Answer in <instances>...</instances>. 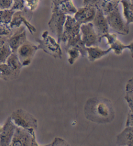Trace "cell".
<instances>
[{
  "instance_id": "obj_1",
  "label": "cell",
  "mask_w": 133,
  "mask_h": 146,
  "mask_svg": "<svg viewBox=\"0 0 133 146\" xmlns=\"http://www.w3.org/2000/svg\"><path fill=\"white\" fill-rule=\"evenodd\" d=\"M85 117L98 124H107L113 121L115 111L111 100L105 97L88 99L84 106Z\"/></svg>"
},
{
  "instance_id": "obj_2",
  "label": "cell",
  "mask_w": 133,
  "mask_h": 146,
  "mask_svg": "<svg viewBox=\"0 0 133 146\" xmlns=\"http://www.w3.org/2000/svg\"><path fill=\"white\" fill-rule=\"evenodd\" d=\"M10 146H38L34 129L16 127Z\"/></svg>"
},
{
  "instance_id": "obj_3",
  "label": "cell",
  "mask_w": 133,
  "mask_h": 146,
  "mask_svg": "<svg viewBox=\"0 0 133 146\" xmlns=\"http://www.w3.org/2000/svg\"><path fill=\"white\" fill-rule=\"evenodd\" d=\"M42 39H37L39 43V48L54 58H62V50L60 43L55 40L53 36L49 35L48 31H44L42 35Z\"/></svg>"
},
{
  "instance_id": "obj_4",
  "label": "cell",
  "mask_w": 133,
  "mask_h": 146,
  "mask_svg": "<svg viewBox=\"0 0 133 146\" xmlns=\"http://www.w3.org/2000/svg\"><path fill=\"white\" fill-rule=\"evenodd\" d=\"M12 121L16 127L24 129H34L38 127V121L32 114L23 109H18L10 116Z\"/></svg>"
},
{
  "instance_id": "obj_5",
  "label": "cell",
  "mask_w": 133,
  "mask_h": 146,
  "mask_svg": "<svg viewBox=\"0 0 133 146\" xmlns=\"http://www.w3.org/2000/svg\"><path fill=\"white\" fill-rule=\"evenodd\" d=\"M108 24L112 30L120 35H126L129 33V25L124 21L121 17L119 7L106 16Z\"/></svg>"
},
{
  "instance_id": "obj_6",
  "label": "cell",
  "mask_w": 133,
  "mask_h": 146,
  "mask_svg": "<svg viewBox=\"0 0 133 146\" xmlns=\"http://www.w3.org/2000/svg\"><path fill=\"white\" fill-rule=\"evenodd\" d=\"M32 11L28 10L26 7L23 10L15 11L14 15L12 16V20L9 24V27L10 29L18 28L20 26H22V24H24V26L30 31L31 34L33 35L37 31V29L30 22V20L32 18Z\"/></svg>"
},
{
  "instance_id": "obj_7",
  "label": "cell",
  "mask_w": 133,
  "mask_h": 146,
  "mask_svg": "<svg viewBox=\"0 0 133 146\" xmlns=\"http://www.w3.org/2000/svg\"><path fill=\"white\" fill-rule=\"evenodd\" d=\"M39 49L38 45L34 44L28 40L20 46L17 50L16 54L22 67H26L30 65L35 53Z\"/></svg>"
},
{
  "instance_id": "obj_8",
  "label": "cell",
  "mask_w": 133,
  "mask_h": 146,
  "mask_svg": "<svg viewBox=\"0 0 133 146\" xmlns=\"http://www.w3.org/2000/svg\"><path fill=\"white\" fill-rule=\"evenodd\" d=\"M80 34L81 40L86 47L98 46L100 42V37L94 29L92 22L81 24Z\"/></svg>"
},
{
  "instance_id": "obj_9",
  "label": "cell",
  "mask_w": 133,
  "mask_h": 146,
  "mask_svg": "<svg viewBox=\"0 0 133 146\" xmlns=\"http://www.w3.org/2000/svg\"><path fill=\"white\" fill-rule=\"evenodd\" d=\"M66 15L62 13L53 12L48 22L49 28L51 33L57 38V41L58 43L61 42L63 27L66 21Z\"/></svg>"
},
{
  "instance_id": "obj_10",
  "label": "cell",
  "mask_w": 133,
  "mask_h": 146,
  "mask_svg": "<svg viewBox=\"0 0 133 146\" xmlns=\"http://www.w3.org/2000/svg\"><path fill=\"white\" fill-rule=\"evenodd\" d=\"M80 33V24L71 15H66L61 37V42L66 44L71 38Z\"/></svg>"
},
{
  "instance_id": "obj_11",
  "label": "cell",
  "mask_w": 133,
  "mask_h": 146,
  "mask_svg": "<svg viewBox=\"0 0 133 146\" xmlns=\"http://www.w3.org/2000/svg\"><path fill=\"white\" fill-rule=\"evenodd\" d=\"M27 40H28L26 28L24 26H20L18 28H15L14 32H12V30L11 31L8 37V44L12 50V52L16 53L18 48Z\"/></svg>"
},
{
  "instance_id": "obj_12",
  "label": "cell",
  "mask_w": 133,
  "mask_h": 146,
  "mask_svg": "<svg viewBox=\"0 0 133 146\" xmlns=\"http://www.w3.org/2000/svg\"><path fill=\"white\" fill-rule=\"evenodd\" d=\"M103 38H107V44L110 45V48L111 49V50H113V52L116 55L121 54L123 50L125 49L129 50L130 53L132 54V42H130L129 44H124L123 42H121V41L117 38V35L116 33L110 34L109 33H108L107 34H105V35H103L100 37V41Z\"/></svg>"
},
{
  "instance_id": "obj_13",
  "label": "cell",
  "mask_w": 133,
  "mask_h": 146,
  "mask_svg": "<svg viewBox=\"0 0 133 146\" xmlns=\"http://www.w3.org/2000/svg\"><path fill=\"white\" fill-rule=\"evenodd\" d=\"M92 23L100 38L101 36L109 33V26L107 18H106V16L104 15L101 9L96 10V15L94 16Z\"/></svg>"
},
{
  "instance_id": "obj_14",
  "label": "cell",
  "mask_w": 133,
  "mask_h": 146,
  "mask_svg": "<svg viewBox=\"0 0 133 146\" xmlns=\"http://www.w3.org/2000/svg\"><path fill=\"white\" fill-rule=\"evenodd\" d=\"M16 127V126L12 121L9 116L3 126V129L0 133V144L1 145L9 146L10 145Z\"/></svg>"
},
{
  "instance_id": "obj_15",
  "label": "cell",
  "mask_w": 133,
  "mask_h": 146,
  "mask_svg": "<svg viewBox=\"0 0 133 146\" xmlns=\"http://www.w3.org/2000/svg\"><path fill=\"white\" fill-rule=\"evenodd\" d=\"M96 9L90 7L84 6L77 11L74 14V19L80 25L86 23L92 22L96 15Z\"/></svg>"
},
{
  "instance_id": "obj_16",
  "label": "cell",
  "mask_w": 133,
  "mask_h": 146,
  "mask_svg": "<svg viewBox=\"0 0 133 146\" xmlns=\"http://www.w3.org/2000/svg\"><path fill=\"white\" fill-rule=\"evenodd\" d=\"M116 144L121 146H133V127H125L116 136Z\"/></svg>"
},
{
  "instance_id": "obj_17",
  "label": "cell",
  "mask_w": 133,
  "mask_h": 146,
  "mask_svg": "<svg viewBox=\"0 0 133 146\" xmlns=\"http://www.w3.org/2000/svg\"><path fill=\"white\" fill-rule=\"evenodd\" d=\"M110 51L111 49L110 48L107 50H103L98 46H92L86 47V56L90 62H94L109 54Z\"/></svg>"
},
{
  "instance_id": "obj_18",
  "label": "cell",
  "mask_w": 133,
  "mask_h": 146,
  "mask_svg": "<svg viewBox=\"0 0 133 146\" xmlns=\"http://www.w3.org/2000/svg\"><path fill=\"white\" fill-rule=\"evenodd\" d=\"M75 48L78 49L79 51L80 52V54L83 57L86 56V47L83 42L81 40V34H78L76 36H73V37L71 38L67 41L66 43V47L65 48Z\"/></svg>"
},
{
  "instance_id": "obj_19",
  "label": "cell",
  "mask_w": 133,
  "mask_h": 146,
  "mask_svg": "<svg viewBox=\"0 0 133 146\" xmlns=\"http://www.w3.org/2000/svg\"><path fill=\"white\" fill-rule=\"evenodd\" d=\"M8 37L9 35H0V63H5L12 53L8 44Z\"/></svg>"
},
{
  "instance_id": "obj_20",
  "label": "cell",
  "mask_w": 133,
  "mask_h": 146,
  "mask_svg": "<svg viewBox=\"0 0 133 146\" xmlns=\"http://www.w3.org/2000/svg\"><path fill=\"white\" fill-rule=\"evenodd\" d=\"M9 67L10 68V70L16 75L17 76H19L20 71H21L22 65L20 62L18 57L17 56L16 53L11 54L8 58L7 59L6 62Z\"/></svg>"
},
{
  "instance_id": "obj_21",
  "label": "cell",
  "mask_w": 133,
  "mask_h": 146,
  "mask_svg": "<svg viewBox=\"0 0 133 146\" xmlns=\"http://www.w3.org/2000/svg\"><path fill=\"white\" fill-rule=\"evenodd\" d=\"M119 3L122 4L123 17L125 19V22L128 25L132 24L133 22L132 1L129 0H121Z\"/></svg>"
},
{
  "instance_id": "obj_22",
  "label": "cell",
  "mask_w": 133,
  "mask_h": 146,
  "mask_svg": "<svg viewBox=\"0 0 133 146\" xmlns=\"http://www.w3.org/2000/svg\"><path fill=\"white\" fill-rule=\"evenodd\" d=\"M77 11V9L74 5L72 0H69L59 5L54 12H60L64 14L65 15H74Z\"/></svg>"
},
{
  "instance_id": "obj_23",
  "label": "cell",
  "mask_w": 133,
  "mask_h": 146,
  "mask_svg": "<svg viewBox=\"0 0 133 146\" xmlns=\"http://www.w3.org/2000/svg\"><path fill=\"white\" fill-rule=\"evenodd\" d=\"M14 12L12 9H0V24L9 26Z\"/></svg>"
},
{
  "instance_id": "obj_24",
  "label": "cell",
  "mask_w": 133,
  "mask_h": 146,
  "mask_svg": "<svg viewBox=\"0 0 133 146\" xmlns=\"http://www.w3.org/2000/svg\"><path fill=\"white\" fill-rule=\"evenodd\" d=\"M18 76L16 75L10 68L9 67L7 64L0 63V78L5 80L16 78Z\"/></svg>"
},
{
  "instance_id": "obj_25",
  "label": "cell",
  "mask_w": 133,
  "mask_h": 146,
  "mask_svg": "<svg viewBox=\"0 0 133 146\" xmlns=\"http://www.w3.org/2000/svg\"><path fill=\"white\" fill-rule=\"evenodd\" d=\"M119 1L118 0H103L101 9L105 16L109 15L118 7Z\"/></svg>"
},
{
  "instance_id": "obj_26",
  "label": "cell",
  "mask_w": 133,
  "mask_h": 146,
  "mask_svg": "<svg viewBox=\"0 0 133 146\" xmlns=\"http://www.w3.org/2000/svg\"><path fill=\"white\" fill-rule=\"evenodd\" d=\"M125 100L128 104L129 110L132 111L133 108V86H132V78L128 80L125 86Z\"/></svg>"
},
{
  "instance_id": "obj_27",
  "label": "cell",
  "mask_w": 133,
  "mask_h": 146,
  "mask_svg": "<svg viewBox=\"0 0 133 146\" xmlns=\"http://www.w3.org/2000/svg\"><path fill=\"white\" fill-rule=\"evenodd\" d=\"M66 50L67 54H68L67 61H68L69 65H73V64L75 63L77 59L79 58V56H81L80 52L79 51L78 49L73 47L67 48Z\"/></svg>"
},
{
  "instance_id": "obj_28",
  "label": "cell",
  "mask_w": 133,
  "mask_h": 146,
  "mask_svg": "<svg viewBox=\"0 0 133 146\" xmlns=\"http://www.w3.org/2000/svg\"><path fill=\"white\" fill-rule=\"evenodd\" d=\"M41 1L42 0H24L25 7L33 12L37 9Z\"/></svg>"
},
{
  "instance_id": "obj_29",
  "label": "cell",
  "mask_w": 133,
  "mask_h": 146,
  "mask_svg": "<svg viewBox=\"0 0 133 146\" xmlns=\"http://www.w3.org/2000/svg\"><path fill=\"white\" fill-rule=\"evenodd\" d=\"M103 1V0H84L83 5L84 6L93 7L97 10L98 9H101Z\"/></svg>"
},
{
  "instance_id": "obj_30",
  "label": "cell",
  "mask_w": 133,
  "mask_h": 146,
  "mask_svg": "<svg viewBox=\"0 0 133 146\" xmlns=\"http://www.w3.org/2000/svg\"><path fill=\"white\" fill-rule=\"evenodd\" d=\"M46 145L47 146H60V145L65 146V145H69V144L67 143L66 141L63 140L62 138L57 137V138H54V140L52 141V142Z\"/></svg>"
},
{
  "instance_id": "obj_31",
  "label": "cell",
  "mask_w": 133,
  "mask_h": 146,
  "mask_svg": "<svg viewBox=\"0 0 133 146\" xmlns=\"http://www.w3.org/2000/svg\"><path fill=\"white\" fill-rule=\"evenodd\" d=\"M25 8L24 0H13V5L11 9L14 11H21Z\"/></svg>"
},
{
  "instance_id": "obj_32",
  "label": "cell",
  "mask_w": 133,
  "mask_h": 146,
  "mask_svg": "<svg viewBox=\"0 0 133 146\" xmlns=\"http://www.w3.org/2000/svg\"><path fill=\"white\" fill-rule=\"evenodd\" d=\"M13 5V0H0V9H11Z\"/></svg>"
},
{
  "instance_id": "obj_33",
  "label": "cell",
  "mask_w": 133,
  "mask_h": 146,
  "mask_svg": "<svg viewBox=\"0 0 133 146\" xmlns=\"http://www.w3.org/2000/svg\"><path fill=\"white\" fill-rule=\"evenodd\" d=\"M12 29H10L9 26L0 24V35H9Z\"/></svg>"
},
{
  "instance_id": "obj_34",
  "label": "cell",
  "mask_w": 133,
  "mask_h": 146,
  "mask_svg": "<svg viewBox=\"0 0 133 146\" xmlns=\"http://www.w3.org/2000/svg\"><path fill=\"white\" fill-rule=\"evenodd\" d=\"M69 0H51V10L52 12H54L57 7L64 2H66Z\"/></svg>"
},
{
  "instance_id": "obj_35",
  "label": "cell",
  "mask_w": 133,
  "mask_h": 146,
  "mask_svg": "<svg viewBox=\"0 0 133 146\" xmlns=\"http://www.w3.org/2000/svg\"><path fill=\"white\" fill-rule=\"evenodd\" d=\"M125 127H133V118L132 111L129 110L127 113V121L125 123Z\"/></svg>"
},
{
  "instance_id": "obj_36",
  "label": "cell",
  "mask_w": 133,
  "mask_h": 146,
  "mask_svg": "<svg viewBox=\"0 0 133 146\" xmlns=\"http://www.w3.org/2000/svg\"><path fill=\"white\" fill-rule=\"evenodd\" d=\"M2 129H3V126H1V125H0V133H1Z\"/></svg>"
},
{
  "instance_id": "obj_37",
  "label": "cell",
  "mask_w": 133,
  "mask_h": 146,
  "mask_svg": "<svg viewBox=\"0 0 133 146\" xmlns=\"http://www.w3.org/2000/svg\"><path fill=\"white\" fill-rule=\"evenodd\" d=\"M129 1H132V0H129Z\"/></svg>"
}]
</instances>
